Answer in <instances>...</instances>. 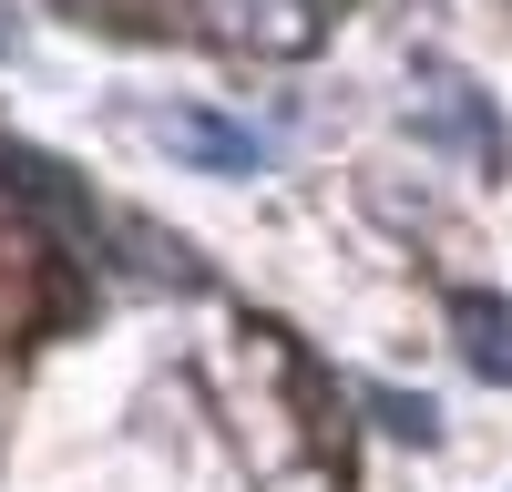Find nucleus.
<instances>
[{
  "label": "nucleus",
  "mask_w": 512,
  "mask_h": 492,
  "mask_svg": "<svg viewBox=\"0 0 512 492\" xmlns=\"http://www.w3.org/2000/svg\"><path fill=\"white\" fill-rule=\"evenodd\" d=\"M379 421L410 431V441H431V400H400V390H379Z\"/></svg>",
  "instance_id": "obj_4"
},
{
  "label": "nucleus",
  "mask_w": 512,
  "mask_h": 492,
  "mask_svg": "<svg viewBox=\"0 0 512 492\" xmlns=\"http://www.w3.org/2000/svg\"><path fill=\"white\" fill-rule=\"evenodd\" d=\"M154 144H164V154H185L195 175H256V164H267V144H256L246 123L205 113V103H175V113H154Z\"/></svg>",
  "instance_id": "obj_1"
},
{
  "label": "nucleus",
  "mask_w": 512,
  "mask_h": 492,
  "mask_svg": "<svg viewBox=\"0 0 512 492\" xmlns=\"http://www.w3.org/2000/svg\"><path fill=\"white\" fill-rule=\"evenodd\" d=\"M420 134H441V144H461L472 164H492L502 154V123L472 103V82H451V72H431V103H420Z\"/></svg>",
  "instance_id": "obj_2"
},
{
  "label": "nucleus",
  "mask_w": 512,
  "mask_h": 492,
  "mask_svg": "<svg viewBox=\"0 0 512 492\" xmlns=\"http://www.w3.org/2000/svg\"><path fill=\"white\" fill-rule=\"evenodd\" d=\"M451 328H461V359H472L492 390H512V308L482 298V287H461V298H451Z\"/></svg>",
  "instance_id": "obj_3"
},
{
  "label": "nucleus",
  "mask_w": 512,
  "mask_h": 492,
  "mask_svg": "<svg viewBox=\"0 0 512 492\" xmlns=\"http://www.w3.org/2000/svg\"><path fill=\"white\" fill-rule=\"evenodd\" d=\"M0 52H11V21H0Z\"/></svg>",
  "instance_id": "obj_5"
}]
</instances>
